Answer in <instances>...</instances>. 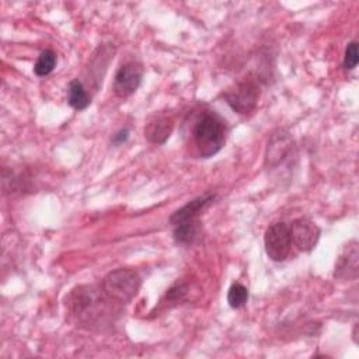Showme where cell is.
Listing matches in <instances>:
<instances>
[{
    "mask_svg": "<svg viewBox=\"0 0 359 359\" xmlns=\"http://www.w3.org/2000/svg\"><path fill=\"white\" fill-rule=\"evenodd\" d=\"M66 306L76 324L87 330H100L108 327L114 321L118 306L109 299L101 285H80L70 290Z\"/></svg>",
    "mask_w": 359,
    "mask_h": 359,
    "instance_id": "cell-1",
    "label": "cell"
},
{
    "mask_svg": "<svg viewBox=\"0 0 359 359\" xmlns=\"http://www.w3.org/2000/svg\"><path fill=\"white\" fill-rule=\"evenodd\" d=\"M213 201L215 195L198 196L171 215L170 223L172 224V236L178 244H189L195 240L199 227V216Z\"/></svg>",
    "mask_w": 359,
    "mask_h": 359,
    "instance_id": "cell-2",
    "label": "cell"
},
{
    "mask_svg": "<svg viewBox=\"0 0 359 359\" xmlns=\"http://www.w3.org/2000/svg\"><path fill=\"white\" fill-rule=\"evenodd\" d=\"M194 142L205 158L222 150L226 142V122L215 111L205 112L194 128Z\"/></svg>",
    "mask_w": 359,
    "mask_h": 359,
    "instance_id": "cell-3",
    "label": "cell"
},
{
    "mask_svg": "<svg viewBox=\"0 0 359 359\" xmlns=\"http://www.w3.org/2000/svg\"><path fill=\"white\" fill-rule=\"evenodd\" d=\"M140 276L129 268H119L109 272L101 282L104 293L119 304L129 303L140 289Z\"/></svg>",
    "mask_w": 359,
    "mask_h": 359,
    "instance_id": "cell-4",
    "label": "cell"
},
{
    "mask_svg": "<svg viewBox=\"0 0 359 359\" xmlns=\"http://www.w3.org/2000/svg\"><path fill=\"white\" fill-rule=\"evenodd\" d=\"M259 98V86L254 79H243L234 83L224 93V100L230 108L238 114H250L257 107Z\"/></svg>",
    "mask_w": 359,
    "mask_h": 359,
    "instance_id": "cell-5",
    "label": "cell"
},
{
    "mask_svg": "<svg viewBox=\"0 0 359 359\" xmlns=\"http://www.w3.org/2000/svg\"><path fill=\"white\" fill-rule=\"evenodd\" d=\"M264 245L266 255L275 261L282 262L286 259L292 245L290 229L285 222H276L271 224L264 234Z\"/></svg>",
    "mask_w": 359,
    "mask_h": 359,
    "instance_id": "cell-6",
    "label": "cell"
},
{
    "mask_svg": "<svg viewBox=\"0 0 359 359\" xmlns=\"http://www.w3.org/2000/svg\"><path fill=\"white\" fill-rule=\"evenodd\" d=\"M290 237L292 243L304 252H310L318 243L320 238V229L318 226L307 219V217H297L290 224Z\"/></svg>",
    "mask_w": 359,
    "mask_h": 359,
    "instance_id": "cell-7",
    "label": "cell"
},
{
    "mask_svg": "<svg viewBox=\"0 0 359 359\" xmlns=\"http://www.w3.org/2000/svg\"><path fill=\"white\" fill-rule=\"evenodd\" d=\"M143 76V69L136 62H128L122 65L114 79V93L121 97L126 98L132 95L140 86Z\"/></svg>",
    "mask_w": 359,
    "mask_h": 359,
    "instance_id": "cell-8",
    "label": "cell"
},
{
    "mask_svg": "<svg viewBox=\"0 0 359 359\" xmlns=\"http://www.w3.org/2000/svg\"><path fill=\"white\" fill-rule=\"evenodd\" d=\"M359 271V251L355 240L349 241L341 251L337 262L334 276L337 279H355Z\"/></svg>",
    "mask_w": 359,
    "mask_h": 359,
    "instance_id": "cell-9",
    "label": "cell"
},
{
    "mask_svg": "<svg viewBox=\"0 0 359 359\" xmlns=\"http://www.w3.org/2000/svg\"><path fill=\"white\" fill-rule=\"evenodd\" d=\"M174 122L167 116H160L150 121L144 128V137L153 144H163L171 136Z\"/></svg>",
    "mask_w": 359,
    "mask_h": 359,
    "instance_id": "cell-10",
    "label": "cell"
},
{
    "mask_svg": "<svg viewBox=\"0 0 359 359\" xmlns=\"http://www.w3.org/2000/svg\"><path fill=\"white\" fill-rule=\"evenodd\" d=\"M67 102L72 108L81 111L91 104V98L87 94L83 83L80 80H72L67 87Z\"/></svg>",
    "mask_w": 359,
    "mask_h": 359,
    "instance_id": "cell-11",
    "label": "cell"
},
{
    "mask_svg": "<svg viewBox=\"0 0 359 359\" xmlns=\"http://www.w3.org/2000/svg\"><path fill=\"white\" fill-rule=\"evenodd\" d=\"M289 149H290V139L287 137V135L272 136L266 149V161H269L271 164L278 163L280 158H283V156H286Z\"/></svg>",
    "mask_w": 359,
    "mask_h": 359,
    "instance_id": "cell-12",
    "label": "cell"
},
{
    "mask_svg": "<svg viewBox=\"0 0 359 359\" xmlns=\"http://www.w3.org/2000/svg\"><path fill=\"white\" fill-rule=\"evenodd\" d=\"M55 66H56V53L50 49H45L43 52L39 53L34 65V73L38 77H45L53 72Z\"/></svg>",
    "mask_w": 359,
    "mask_h": 359,
    "instance_id": "cell-13",
    "label": "cell"
},
{
    "mask_svg": "<svg viewBox=\"0 0 359 359\" xmlns=\"http://www.w3.org/2000/svg\"><path fill=\"white\" fill-rule=\"evenodd\" d=\"M248 300V289L241 283H233L227 292V303L231 309L243 307Z\"/></svg>",
    "mask_w": 359,
    "mask_h": 359,
    "instance_id": "cell-14",
    "label": "cell"
},
{
    "mask_svg": "<svg viewBox=\"0 0 359 359\" xmlns=\"http://www.w3.org/2000/svg\"><path fill=\"white\" fill-rule=\"evenodd\" d=\"M359 62V52H358V42L352 41L348 43L344 55V67L346 70H352L356 67Z\"/></svg>",
    "mask_w": 359,
    "mask_h": 359,
    "instance_id": "cell-15",
    "label": "cell"
},
{
    "mask_svg": "<svg viewBox=\"0 0 359 359\" xmlns=\"http://www.w3.org/2000/svg\"><path fill=\"white\" fill-rule=\"evenodd\" d=\"M128 136H129V130H128L126 128H123V129L118 130V132L114 135V137H112V142H114L115 144H121V143L126 142Z\"/></svg>",
    "mask_w": 359,
    "mask_h": 359,
    "instance_id": "cell-16",
    "label": "cell"
}]
</instances>
